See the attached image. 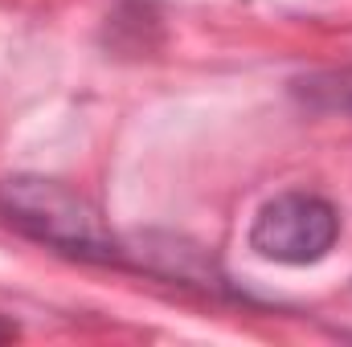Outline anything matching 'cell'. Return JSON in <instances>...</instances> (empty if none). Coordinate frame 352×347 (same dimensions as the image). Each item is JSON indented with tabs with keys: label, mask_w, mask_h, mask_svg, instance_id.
Wrapping results in <instances>:
<instances>
[{
	"label": "cell",
	"mask_w": 352,
	"mask_h": 347,
	"mask_svg": "<svg viewBox=\"0 0 352 347\" xmlns=\"http://www.w3.org/2000/svg\"><path fill=\"white\" fill-rule=\"evenodd\" d=\"M340 237V213L320 192H278L250 225V250L278 265H311L328 258Z\"/></svg>",
	"instance_id": "obj_2"
},
{
	"label": "cell",
	"mask_w": 352,
	"mask_h": 347,
	"mask_svg": "<svg viewBox=\"0 0 352 347\" xmlns=\"http://www.w3.org/2000/svg\"><path fill=\"white\" fill-rule=\"evenodd\" d=\"M291 94H295V102H303L307 110L352 119V66H328V70L299 74V78L291 82Z\"/></svg>",
	"instance_id": "obj_3"
},
{
	"label": "cell",
	"mask_w": 352,
	"mask_h": 347,
	"mask_svg": "<svg viewBox=\"0 0 352 347\" xmlns=\"http://www.w3.org/2000/svg\"><path fill=\"white\" fill-rule=\"evenodd\" d=\"M0 221L62 258L90 265H131V250L111 233L102 213L62 180L37 172L0 176Z\"/></svg>",
	"instance_id": "obj_1"
}]
</instances>
